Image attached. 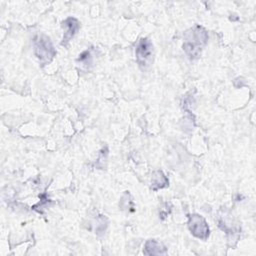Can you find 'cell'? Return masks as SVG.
<instances>
[{"instance_id": "7a4b0ae2", "label": "cell", "mask_w": 256, "mask_h": 256, "mask_svg": "<svg viewBox=\"0 0 256 256\" xmlns=\"http://www.w3.org/2000/svg\"><path fill=\"white\" fill-rule=\"evenodd\" d=\"M35 54L38 59L42 63H47L52 60L53 56L55 55V51L49 38L45 36H40L38 39L35 40Z\"/></svg>"}, {"instance_id": "8992f818", "label": "cell", "mask_w": 256, "mask_h": 256, "mask_svg": "<svg viewBox=\"0 0 256 256\" xmlns=\"http://www.w3.org/2000/svg\"><path fill=\"white\" fill-rule=\"evenodd\" d=\"M165 253V248L155 240H149L145 245V254L147 255H157Z\"/></svg>"}, {"instance_id": "3957f363", "label": "cell", "mask_w": 256, "mask_h": 256, "mask_svg": "<svg viewBox=\"0 0 256 256\" xmlns=\"http://www.w3.org/2000/svg\"><path fill=\"white\" fill-rule=\"evenodd\" d=\"M135 54H136L137 62L139 63L140 66L142 67L148 66L152 61V55H153L152 43L148 39L142 38L137 44Z\"/></svg>"}, {"instance_id": "6da1fadb", "label": "cell", "mask_w": 256, "mask_h": 256, "mask_svg": "<svg viewBox=\"0 0 256 256\" xmlns=\"http://www.w3.org/2000/svg\"><path fill=\"white\" fill-rule=\"evenodd\" d=\"M207 34L206 31L201 27H196L195 29L191 30V32L187 33L186 41L183 45V49L186 53L191 56H197L200 53L201 46L206 42Z\"/></svg>"}, {"instance_id": "5b68a950", "label": "cell", "mask_w": 256, "mask_h": 256, "mask_svg": "<svg viewBox=\"0 0 256 256\" xmlns=\"http://www.w3.org/2000/svg\"><path fill=\"white\" fill-rule=\"evenodd\" d=\"M63 26L65 27V33H64L62 44L68 42L75 35V33L79 28V23L74 18H68L63 22Z\"/></svg>"}, {"instance_id": "277c9868", "label": "cell", "mask_w": 256, "mask_h": 256, "mask_svg": "<svg viewBox=\"0 0 256 256\" xmlns=\"http://www.w3.org/2000/svg\"><path fill=\"white\" fill-rule=\"evenodd\" d=\"M188 227L191 233L200 239H206L209 235V228L205 220L200 215H197V214L190 215L189 221H188Z\"/></svg>"}]
</instances>
